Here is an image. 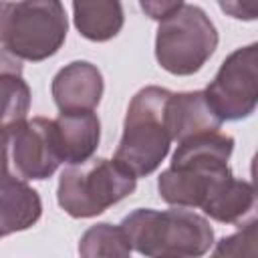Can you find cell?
I'll return each mask as SVG.
<instances>
[{
  "label": "cell",
  "instance_id": "cell-1",
  "mask_svg": "<svg viewBox=\"0 0 258 258\" xmlns=\"http://www.w3.org/2000/svg\"><path fill=\"white\" fill-rule=\"evenodd\" d=\"M234 139L220 131H206L179 141L171 165L157 179L159 198L175 208H202L212 187L232 173L228 159Z\"/></svg>",
  "mask_w": 258,
  "mask_h": 258
},
{
  "label": "cell",
  "instance_id": "cell-8",
  "mask_svg": "<svg viewBox=\"0 0 258 258\" xmlns=\"http://www.w3.org/2000/svg\"><path fill=\"white\" fill-rule=\"evenodd\" d=\"M8 139L12 173L24 181L46 179L62 163L52 119H24L22 123L8 129Z\"/></svg>",
  "mask_w": 258,
  "mask_h": 258
},
{
  "label": "cell",
  "instance_id": "cell-14",
  "mask_svg": "<svg viewBox=\"0 0 258 258\" xmlns=\"http://www.w3.org/2000/svg\"><path fill=\"white\" fill-rule=\"evenodd\" d=\"M254 208V187L246 179H236L228 175L216 183L204 202L202 210L216 222L238 224Z\"/></svg>",
  "mask_w": 258,
  "mask_h": 258
},
{
  "label": "cell",
  "instance_id": "cell-13",
  "mask_svg": "<svg viewBox=\"0 0 258 258\" xmlns=\"http://www.w3.org/2000/svg\"><path fill=\"white\" fill-rule=\"evenodd\" d=\"M73 20L81 36L105 42L123 28V4L121 0H73Z\"/></svg>",
  "mask_w": 258,
  "mask_h": 258
},
{
  "label": "cell",
  "instance_id": "cell-20",
  "mask_svg": "<svg viewBox=\"0 0 258 258\" xmlns=\"http://www.w3.org/2000/svg\"><path fill=\"white\" fill-rule=\"evenodd\" d=\"M16 177L10 167V139L8 129H0V181Z\"/></svg>",
  "mask_w": 258,
  "mask_h": 258
},
{
  "label": "cell",
  "instance_id": "cell-21",
  "mask_svg": "<svg viewBox=\"0 0 258 258\" xmlns=\"http://www.w3.org/2000/svg\"><path fill=\"white\" fill-rule=\"evenodd\" d=\"M4 71H22V62L18 56L8 52L6 48H0V73Z\"/></svg>",
  "mask_w": 258,
  "mask_h": 258
},
{
  "label": "cell",
  "instance_id": "cell-15",
  "mask_svg": "<svg viewBox=\"0 0 258 258\" xmlns=\"http://www.w3.org/2000/svg\"><path fill=\"white\" fill-rule=\"evenodd\" d=\"M30 87L22 79V71L0 73V129L22 123L30 111Z\"/></svg>",
  "mask_w": 258,
  "mask_h": 258
},
{
  "label": "cell",
  "instance_id": "cell-16",
  "mask_svg": "<svg viewBox=\"0 0 258 258\" xmlns=\"http://www.w3.org/2000/svg\"><path fill=\"white\" fill-rule=\"evenodd\" d=\"M79 254L83 258H99V256H117L127 258L131 254V244L121 226L113 224H95L91 226L79 242Z\"/></svg>",
  "mask_w": 258,
  "mask_h": 258
},
{
  "label": "cell",
  "instance_id": "cell-7",
  "mask_svg": "<svg viewBox=\"0 0 258 258\" xmlns=\"http://www.w3.org/2000/svg\"><path fill=\"white\" fill-rule=\"evenodd\" d=\"M204 95L222 121L250 117L258 101V44L252 42L234 50Z\"/></svg>",
  "mask_w": 258,
  "mask_h": 258
},
{
  "label": "cell",
  "instance_id": "cell-5",
  "mask_svg": "<svg viewBox=\"0 0 258 258\" xmlns=\"http://www.w3.org/2000/svg\"><path fill=\"white\" fill-rule=\"evenodd\" d=\"M137 177L115 159H87L58 177L56 202L71 218H93L135 191Z\"/></svg>",
  "mask_w": 258,
  "mask_h": 258
},
{
  "label": "cell",
  "instance_id": "cell-18",
  "mask_svg": "<svg viewBox=\"0 0 258 258\" xmlns=\"http://www.w3.org/2000/svg\"><path fill=\"white\" fill-rule=\"evenodd\" d=\"M224 14L236 20H256L258 16V0H218Z\"/></svg>",
  "mask_w": 258,
  "mask_h": 258
},
{
  "label": "cell",
  "instance_id": "cell-17",
  "mask_svg": "<svg viewBox=\"0 0 258 258\" xmlns=\"http://www.w3.org/2000/svg\"><path fill=\"white\" fill-rule=\"evenodd\" d=\"M256 220H252L250 224H246V228L238 230L236 234L222 238L214 250L216 256H254L256 254V240H258V232H256Z\"/></svg>",
  "mask_w": 258,
  "mask_h": 258
},
{
  "label": "cell",
  "instance_id": "cell-6",
  "mask_svg": "<svg viewBox=\"0 0 258 258\" xmlns=\"http://www.w3.org/2000/svg\"><path fill=\"white\" fill-rule=\"evenodd\" d=\"M218 46V30L210 16L194 4L179 6L159 20L155 34V58L161 69L177 77L198 73Z\"/></svg>",
  "mask_w": 258,
  "mask_h": 258
},
{
  "label": "cell",
  "instance_id": "cell-19",
  "mask_svg": "<svg viewBox=\"0 0 258 258\" xmlns=\"http://www.w3.org/2000/svg\"><path fill=\"white\" fill-rule=\"evenodd\" d=\"M139 6L151 20H163L183 6V0H139Z\"/></svg>",
  "mask_w": 258,
  "mask_h": 258
},
{
  "label": "cell",
  "instance_id": "cell-2",
  "mask_svg": "<svg viewBox=\"0 0 258 258\" xmlns=\"http://www.w3.org/2000/svg\"><path fill=\"white\" fill-rule=\"evenodd\" d=\"M131 244L143 256H175L196 258L204 256L214 244V230L210 222L189 208H175L157 212L139 208L125 216L119 224Z\"/></svg>",
  "mask_w": 258,
  "mask_h": 258
},
{
  "label": "cell",
  "instance_id": "cell-12",
  "mask_svg": "<svg viewBox=\"0 0 258 258\" xmlns=\"http://www.w3.org/2000/svg\"><path fill=\"white\" fill-rule=\"evenodd\" d=\"M42 214V202L24 179L0 181V238L32 228Z\"/></svg>",
  "mask_w": 258,
  "mask_h": 258
},
{
  "label": "cell",
  "instance_id": "cell-9",
  "mask_svg": "<svg viewBox=\"0 0 258 258\" xmlns=\"http://www.w3.org/2000/svg\"><path fill=\"white\" fill-rule=\"evenodd\" d=\"M103 75L87 60H73L62 67L50 85L52 99L60 113L93 111L103 97Z\"/></svg>",
  "mask_w": 258,
  "mask_h": 258
},
{
  "label": "cell",
  "instance_id": "cell-10",
  "mask_svg": "<svg viewBox=\"0 0 258 258\" xmlns=\"http://www.w3.org/2000/svg\"><path fill=\"white\" fill-rule=\"evenodd\" d=\"M222 119L208 103L204 91L171 93L165 107V125L169 129L171 141H183L191 135L218 131Z\"/></svg>",
  "mask_w": 258,
  "mask_h": 258
},
{
  "label": "cell",
  "instance_id": "cell-3",
  "mask_svg": "<svg viewBox=\"0 0 258 258\" xmlns=\"http://www.w3.org/2000/svg\"><path fill=\"white\" fill-rule=\"evenodd\" d=\"M171 91L149 85L135 93L127 107L123 135L115 161L135 177L153 173L169 153L171 135L165 125V107Z\"/></svg>",
  "mask_w": 258,
  "mask_h": 258
},
{
  "label": "cell",
  "instance_id": "cell-11",
  "mask_svg": "<svg viewBox=\"0 0 258 258\" xmlns=\"http://www.w3.org/2000/svg\"><path fill=\"white\" fill-rule=\"evenodd\" d=\"M54 121L60 159L75 165L93 157L101 139V121L93 111L60 113Z\"/></svg>",
  "mask_w": 258,
  "mask_h": 258
},
{
  "label": "cell",
  "instance_id": "cell-4",
  "mask_svg": "<svg viewBox=\"0 0 258 258\" xmlns=\"http://www.w3.org/2000/svg\"><path fill=\"white\" fill-rule=\"evenodd\" d=\"M69 30L60 0H0V44L20 60L56 54Z\"/></svg>",
  "mask_w": 258,
  "mask_h": 258
}]
</instances>
